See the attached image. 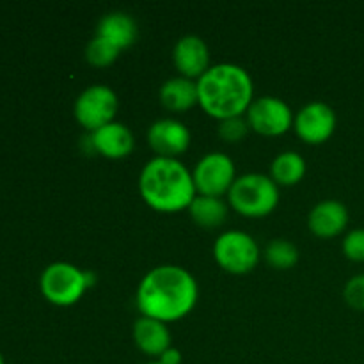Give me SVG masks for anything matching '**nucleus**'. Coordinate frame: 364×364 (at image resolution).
<instances>
[{"label":"nucleus","mask_w":364,"mask_h":364,"mask_svg":"<svg viewBox=\"0 0 364 364\" xmlns=\"http://www.w3.org/2000/svg\"><path fill=\"white\" fill-rule=\"evenodd\" d=\"M199 287L188 270L178 265H160L149 270L137 288V308L149 318L176 322L198 304Z\"/></svg>","instance_id":"1"},{"label":"nucleus","mask_w":364,"mask_h":364,"mask_svg":"<svg viewBox=\"0 0 364 364\" xmlns=\"http://www.w3.org/2000/svg\"><path fill=\"white\" fill-rule=\"evenodd\" d=\"M199 105L208 116L224 121L247 112L255 96L251 75L233 63H220L198 80Z\"/></svg>","instance_id":"2"},{"label":"nucleus","mask_w":364,"mask_h":364,"mask_svg":"<svg viewBox=\"0 0 364 364\" xmlns=\"http://www.w3.org/2000/svg\"><path fill=\"white\" fill-rule=\"evenodd\" d=\"M139 192L153 210L166 213L188 208L198 196L192 171L183 162L169 156H155L142 167Z\"/></svg>","instance_id":"3"},{"label":"nucleus","mask_w":364,"mask_h":364,"mask_svg":"<svg viewBox=\"0 0 364 364\" xmlns=\"http://www.w3.org/2000/svg\"><path fill=\"white\" fill-rule=\"evenodd\" d=\"M228 199L240 215L259 219L276 210L279 203V185L269 174L245 173L235 180Z\"/></svg>","instance_id":"4"},{"label":"nucleus","mask_w":364,"mask_h":364,"mask_svg":"<svg viewBox=\"0 0 364 364\" xmlns=\"http://www.w3.org/2000/svg\"><path fill=\"white\" fill-rule=\"evenodd\" d=\"M96 276L89 270L66 262L50 263L39 277V290L43 297L55 306H73L82 295L95 284Z\"/></svg>","instance_id":"5"},{"label":"nucleus","mask_w":364,"mask_h":364,"mask_svg":"<svg viewBox=\"0 0 364 364\" xmlns=\"http://www.w3.org/2000/svg\"><path fill=\"white\" fill-rule=\"evenodd\" d=\"M213 258L230 274H249L259 262V247L244 231L230 230L219 235L213 244Z\"/></svg>","instance_id":"6"},{"label":"nucleus","mask_w":364,"mask_h":364,"mask_svg":"<svg viewBox=\"0 0 364 364\" xmlns=\"http://www.w3.org/2000/svg\"><path fill=\"white\" fill-rule=\"evenodd\" d=\"M192 180L198 194L223 198L237 180L235 162L223 151L206 153L192 169Z\"/></svg>","instance_id":"7"},{"label":"nucleus","mask_w":364,"mask_h":364,"mask_svg":"<svg viewBox=\"0 0 364 364\" xmlns=\"http://www.w3.org/2000/svg\"><path fill=\"white\" fill-rule=\"evenodd\" d=\"M117 95L105 84H92L78 95L75 102V117L89 132L112 123L117 114Z\"/></svg>","instance_id":"8"},{"label":"nucleus","mask_w":364,"mask_h":364,"mask_svg":"<svg viewBox=\"0 0 364 364\" xmlns=\"http://www.w3.org/2000/svg\"><path fill=\"white\" fill-rule=\"evenodd\" d=\"M245 116L249 128L269 137L287 134L294 127L295 119L290 105L277 96H262L252 100Z\"/></svg>","instance_id":"9"},{"label":"nucleus","mask_w":364,"mask_h":364,"mask_svg":"<svg viewBox=\"0 0 364 364\" xmlns=\"http://www.w3.org/2000/svg\"><path fill=\"white\" fill-rule=\"evenodd\" d=\"M336 112L323 102H311L302 107L294 119V130L309 144H322L336 130Z\"/></svg>","instance_id":"10"},{"label":"nucleus","mask_w":364,"mask_h":364,"mask_svg":"<svg viewBox=\"0 0 364 364\" xmlns=\"http://www.w3.org/2000/svg\"><path fill=\"white\" fill-rule=\"evenodd\" d=\"M149 148L159 156H169L176 159L178 155L185 153L191 146V132L187 124L173 117L156 119L148 130Z\"/></svg>","instance_id":"11"},{"label":"nucleus","mask_w":364,"mask_h":364,"mask_svg":"<svg viewBox=\"0 0 364 364\" xmlns=\"http://www.w3.org/2000/svg\"><path fill=\"white\" fill-rule=\"evenodd\" d=\"M173 60L181 77L199 80L210 70L208 45L205 43V39L196 34L183 36L174 45Z\"/></svg>","instance_id":"12"},{"label":"nucleus","mask_w":364,"mask_h":364,"mask_svg":"<svg viewBox=\"0 0 364 364\" xmlns=\"http://www.w3.org/2000/svg\"><path fill=\"white\" fill-rule=\"evenodd\" d=\"M89 144L100 155L117 160L124 159V156L134 151L135 139L127 124L119 123V121H112V123L91 132Z\"/></svg>","instance_id":"13"},{"label":"nucleus","mask_w":364,"mask_h":364,"mask_svg":"<svg viewBox=\"0 0 364 364\" xmlns=\"http://www.w3.org/2000/svg\"><path fill=\"white\" fill-rule=\"evenodd\" d=\"M348 224V210L338 199H323L309 212L308 226L316 237L333 238L343 233Z\"/></svg>","instance_id":"14"},{"label":"nucleus","mask_w":364,"mask_h":364,"mask_svg":"<svg viewBox=\"0 0 364 364\" xmlns=\"http://www.w3.org/2000/svg\"><path fill=\"white\" fill-rule=\"evenodd\" d=\"M134 341L142 354L160 358L171 347V333L167 323L141 315L134 323Z\"/></svg>","instance_id":"15"},{"label":"nucleus","mask_w":364,"mask_h":364,"mask_svg":"<svg viewBox=\"0 0 364 364\" xmlns=\"http://www.w3.org/2000/svg\"><path fill=\"white\" fill-rule=\"evenodd\" d=\"M95 36L107 39L123 52L124 48H130L134 45L139 36V28L130 14L123 11H112L100 18Z\"/></svg>","instance_id":"16"},{"label":"nucleus","mask_w":364,"mask_h":364,"mask_svg":"<svg viewBox=\"0 0 364 364\" xmlns=\"http://www.w3.org/2000/svg\"><path fill=\"white\" fill-rule=\"evenodd\" d=\"M160 102L167 110L183 112L199 103L198 82L185 77H173L160 85Z\"/></svg>","instance_id":"17"},{"label":"nucleus","mask_w":364,"mask_h":364,"mask_svg":"<svg viewBox=\"0 0 364 364\" xmlns=\"http://www.w3.org/2000/svg\"><path fill=\"white\" fill-rule=\"evenodd\" d=\"M192 220L205 230H215L228 219V205L223 198L198 194L188 206Z\"/></svg>","instance_id":"18"},{"label":"nucleus","mask_w":364,"mask_h":364,"mask_svg":"<svg viewBox=\"0 0 364 364\" xmlns=\"http://www.w3.org/2000/svg\"><path fill=\"white\" fill-rule=\"evenodd\" d=\"M306 174V160L297 151H283L272 160L270 178L279 187H291L299 183Z\"/></svg>","instance_id":"19"},{"label":"nucleus","mask_w":364,"mask_h":364,"mask_svg":"<svg viewBox=\"0 0 364 364\" xmlns=\"http://www.w3.org/2000/svg\"><path fill=\"white\" fill-rule=\"evenodd\" d=\"M265 256L267 263L270 267L277 270H288L291 267L297 265L299 262V249L297 245L291 244L290 240H284V238H274L272 242H269V245L265 247Z\"/></svg>","instance_id":"20"},{"label":"nucleus","mask_w":364,"mask_h":364,"mask_svg":"<svg viewBox=\"0 0 364 364\" xmlns=\"http://www.w3.org/2000/svg\"><path fill=\"white\" fill-rule=\"evenodd\" d=\"M119 53L121 50L116 45H112L107 39L100 38V36H95L87 43V46H85V59H87L89 64L98 68L110 66L119 57Z\"/></svg>","instance_id":"21"},{"label":"nucleus","mask_w":364,"mask_h":364,"mask_svg":"<svg viewBox=\"0 0 364 364\" xmlns=\"http://www.w3.org/2000/svg\"><path fill=\"white\" fill-rule=\"evenodd\" d=\"M249 123L242 116L230 117V119L220 121L219 124V135L223 141L226 142H238L247 135Z\"/></svg>","instance_id":"22"},{"label":"nucleus","mask_w":364,"mask_h":364,"mask_svg":"<svg viewBox=\"0 0 364 364\" xmlns=\"http://www.w3.org/2000/svg\"><path fill=\"white\" fill-rule=\"evenodd\" d=\"M343 297L350 308L358 309V311H364V274H358V276L350 277L347 281Z\"/></svg>","instance_id":"23"},{"label":"nucleus","mask_w":364,"mask_h":364,"mask_svg":"<svg viewBox=\"0 0 364 364\" xmlns=\"http://www.w3.org/2000/svg\"><path fill=\"white\" fill-rule=\"evenodd\" d=\"M343 252L352 262H364V228L348 231L343 238Z\"/></svg>","instance_id":"24"},{"label":"nucleus","mask_w":364,"mask_h":364,"mask_svg":"<svg viewBox=\"0 0 364 364\" xmlns=\"http://www.w3.org/2000/svg\"><path fill=\"white\" fill-rule=\"evenodd\" d=\"M162 364H181V352L178 348L169 347L162 355L159 358Z\"/></svg>","instance_id":"25"},{"label":"nucleus","mask_w":364,"mask_h":364,"mask_svg":"<svg viewBox=\"0 0 364 364\" xmlns=\"http://www.w3.org/2000/svg\"><path fill=\"white\" fill-rule=\"evenodd\" d=\"M0 364H6V361H4V355H2V352H0Z\"/></svg>","instance_id":"26"},{"label":"nucleus","mask_w":364,"mask_h":364,"mask_svg":"<svg viewBox=\"0 0 364 364\" xmlns=\"http://www.w3.org/2000/svg\"><path fill=\"white\" fill-rule=\"evenodd\" d=\"M146 364H162V363H160V361H159V359H156V361H151V363H146Z\"/></svg>","instance_id":"27"}]
</instances>
